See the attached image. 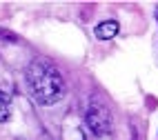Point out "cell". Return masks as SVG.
<instances>
[{"mask_svg":"<svg viewBox=\"0 0 158 140\" xmlns=\"http://www.w3.org/2000/svg\"><path fill=\"white\" fill-rule=\"evenodd\" d=\"M25 78H27L31 96H34L40 105H56L58 100L65 98V93H67L65 80H62L58 69L49 60L29 62V67L25 71Z\"/></svg>","mask_w":158,"mask_h":140,"instance_id":"cell-1","label":"cell"},{"mask_svg":"<svg viewBox=\"0 0 158 140\" xmlns=\"http://www.w3.org/2000/svg\"><path fill=\"white\" fill-rule=\"evenodd\" d=\"M85 122L91 129L94 136H109V131H111V116L107 111V107L100 105V102H91L89 105Z\"/></svg>","mask_w":158,"mask_h":140,"instance_id":"cell-2","label":"cell"},{"mask_svg":"<svg viewBox=\"0 0 158 140\" xmlns=\"http://www.w3.org/2000/svg\"><path fill=\"white\" fill-rule=\"evenodd\" d=\"M118 31H120V25L116 20H105V23H100L96 27V38L98 40H111Z\"/></svg>","mask_w":158,"mask_h":140,"instance_id":"cell-3","label":"cell"},{"mask_svg":"<svg viewBox=\"0 0 158 140\" xmlns=\"http://www.w3.org/2000/svg\"><path fill=\"white\" fill-rule=\"evenodd\" d=\"M9 118H11V98L0 91V122H7Z\"/></svg>","mask_w":158,"mask_h":140,"instance_id":"cell-4","label":"cell"},{"mask_svg":"<svg viewBox=\"0 0 158 140\" xmlns=\"http://www.w3.org/2000/svg\"><path fill=\"white\" fill-rule=\"evenodd\" d=\"M156 16H158V7H156Z\"/></svg>","mask_w":158,"mask_h":140,"instance_id":"cell-5","label":"cell"}]
</instances>
